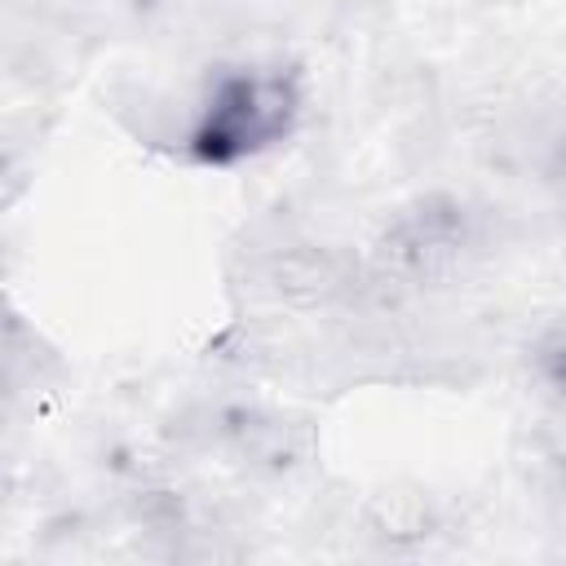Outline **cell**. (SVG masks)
<instances>
[{
    "label": "cell",
    "mask_w": 566,
    "mask_h": 566,
    "mask_svg": "<svg viewBox=\"0 0 566 566\" xmlns=\"http://www.w3.org/2000/svg\"><path fill=\"white\" fill-rule=\"evenodd\" d=\"M305 93L292 71L279 66H239L212 80L190 124L186 150L203 168L248 164L279 142H287L301 124Z\"/></svg>",
    "instance_id": "cell-1"
},
{
    "label": "cell",
    "mask_w": 566,
    "mask_h": 566,
    "mask_svg": "<svg viewBox=\"0 0 566 566\" xmlns=\"http://www.w3.org/2000/svg\"><path fill=\"white\" fill-rule=\"evenodd\" d=\"M535 367H539L544 385H548L553 394H562V398H566V327H557V332H553V336L539 345Z\"/></svg>",
    "instance_id": "cell-2"
},
{
    "label": "cell",
    "mask_w": 566,
    "mask_h": 566,
    "mask_svg": "<svg viewBox=\"0 0 566 566\" xmlns=\"http://www.w3.org/2000/svg\"><path fill=\"white\" fill-rule=\"evenodd\" d=\"M557 177H562V186H566V137H562V146H557Z\"/></svg>",
    "instance_id": "cell-3"
}]
</instances>
